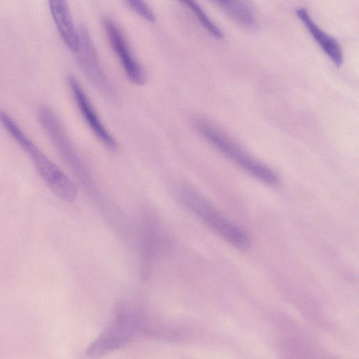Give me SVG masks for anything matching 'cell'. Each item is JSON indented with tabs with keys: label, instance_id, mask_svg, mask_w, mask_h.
Wrapping results in <instances>:
<instances>
[{
	"label": "cell",
	"instance_id": "obj_1",
	"mask_svg": "<svg viewBox=\"0 0 359 359\" xmlns=\"http://www.w3.org/2000/svg\"><path fill=\"white\" fill-rule=\"evenodd\" d=\"M36 117L57 152L88 196L99 207L103 205L107 201L97 189L90 170L55 113L50 107L42 105L37 109Z\"/></svg>",
	"mask_w": 359,
	"mask_h": 359
},
{
	"label": "cell",
	"instance_id": "obj_2",
	"mask_svg": "<svg viewBox=\"0 0 359 359\" xmlns=\"http://www.w3.org/2000/svg\"><path fill=\"white\" fill-rule=\"evenodd\" d=\"M0 123L29 156L51 191L64 201L73 202L77 191L72 181L25 134L14 118L2 109H0Z\"/></svg>",
	"mask_w": 359,
	"mask_h": 359
},
{
	"label": "cell",
	"instance_id": "obj_3",
	"mask_svg": "<svg viewBox=\"0 0 359 359\" xmlns=\"http://www.w3.org/2000/svg\"><path fill=\"white\" fill-rule=\"evenodd\" d=\"M195 127L204 139L244 171L266 184L278 183V176L273 170L247 153L213 124L198 118Z\"/></svg>",
	"mask_w": 359,
	"mask_h": 359
},
{
	"label": "cell",
	"instance_id": "obj_4",
	"mask_svg": "<svg viewBox=\"0 0 359 359\" xmlns=\"http://www.w3.org/2000/svg\"><path fill=\"white\" fill-rule=\"evenodd\" d=\"M146 330L141 316L124 303L116 306L112 318L102 332L88 346L86 354L100 356L130 342L137 332Z\"/></svg>",
	"mask_w": 359,
	"mask_h": 359
},
{
	"label": "cell",
	"instance_id": "obj_5",
	"mask_svg": "<svg viewBox=\"0 0 359 359\" xmlns=\"http://www.w3.org/2000/svg\"><path fill=\"white\" fill-rule=\"evenodd\" d=\"M180 198L184 206L229 243L240 249L249 245L247 235L225 218L193 187L182 186L180 190Z\"/></svg>",
	"mask_w": 359,
	"mask_h": 359
},
{
	"label": "cell",
	"instance_id": "obj_6",
	"mask_svg": "<svg viewBox=\"0 0 359 359\" xmlns=\"http://www.w3.org/2000/svg\"><path fill=\"white\" fill-rule=\"evenodd\" d=\"M78 32L80 43L76 54L81 69L100 94L108 99L114 98V88L100 65L88 30L82 26Z\"/></svg>",
	"mask_w": 359,
	"mask_h": 359
},
{
	"label": "cell",
	"instance_id": "obj_7",
	"mask_svg": "<svg viewBox=\"0 0 359 359\" xmlns=\"http://www.w3.org/2000/svg\"><path fill=\"white\" fill-rule=\"evenodd\" d=\"M140 269L142 279L149 280L160 252L165 247V234L159 222L152 215L143 219L141 230Z\"/></svg>",
	"mask_w": 359,
	"mask_h": 359
},
{
	"label": "cell",
	"instance_id": "obj_8",
	"mask_svg": "<svg viewBox=\"0 0 359 359\" xmlns=\"http://www.w3.org/2000/svg\"><path fill=\"white\" fill-rule=\"evenodd\" d=\"M67 83L75 103L91 131L106 147L116 150L117 142L102 123L79 80L74 75H69Z\"/></svg>",
	"mask_w": 359,
	"mask_h": 359
},
{
	"label": "cell",
	"instance_id": "obj_9",
	"mask_svg": "<svg viewBox=\"0 0 359 359\" xmlns=\"http://www.w3.org/2000/svg\"><path fill=\"white\" fill-rule=\"evenodd\" d=\"M106 35L130 82L143 85L146 81L144 72L133 55L121 31L110 18L103 19Z\"/></svg>",
	"mask_w": 359,
	"mask_h": 359
},
{
	"label": "cell",
	"instance_id": "obj_10",
	"mask_svg": "<svg viewBox=\"0 0 359 359\" xmlns=\"http://www.w3.org/2000/svg\"><path fill=\"white\" fill-rule=\"evenodd\" d=\"M50 14L62 41L74 53L79 48V35L72 18L67 0H48Z\"/></svg>",
	"mask_w": 359,
	"mask_h": 359
},
{
	"label": "cell",
	"instance_id": "obj_11",
	"mask_svg": "<svg viewBox=\"0 0 359 359\" xmlns=\"http://www.w3.org/2000/svg\"><path fill=\"white\" fill-rule=\"evenodd\" d=\"M296 15L322 50L332 60L334 65L340 67L343 63V53L337 40L316 24L306 8H298L296 10Z\"/></svg>",
	"mask_w": 359,
	"mask_h": 359
},
{
	"label": "cell",
	"instance_id": "obj_12",
	"mask_svg": "<svg viewBox=\"0 0 359 359\" xmlns=\"http://www.w3.org/2000/svg\"><path fill=\"white\" fill-rule=\"evenodd\" d=\"M229 17L245 28L256 26L255 17L248 4L243 0H212Z\"/></svg>",
	"mask_w": 359,
	"mask_h": 359
},
{
	"label": "cell",
	"instance_id": "obj_13",
	"mask_svg": "<svg viewBox=\"0 0 359 359\" xmlns=\"http://www.w3.org/2000/svg\"><path fill=\"white\" fill-rule=\"evenodd\" d=\"M195 15L203 27L214 38L222 39L224 34L221 29L209 18L196 0H179Z\"/></svg>",
	"mask_w": 359,
	"mask_h": 359
},
{
	"label": "cell",
	"instance_id": "obj_14",
	"mask_svg": "<svg viewBox=\"0 0 359 359\" xmlns=\"http://www.w3.org/2000/svg\"><path fill=\"white\" fill-rule=\"evenodd\" d=\"M128 6L147 22H154L156 16L144 0H125Z\"/></svg>",
	"mask_w": 359,
	"mask_h": 359
}]
</instances>
